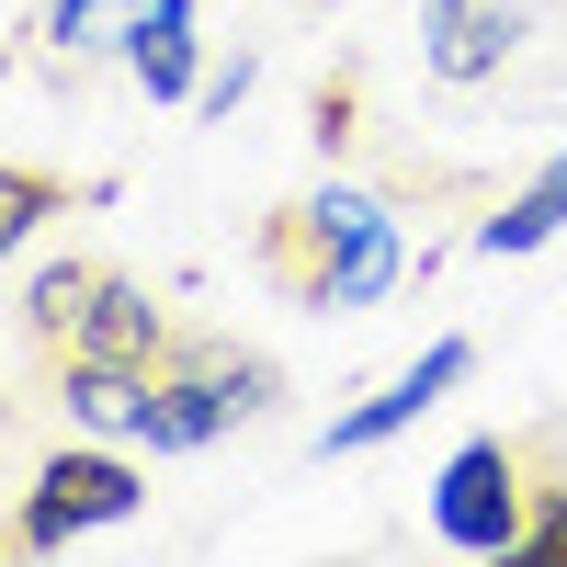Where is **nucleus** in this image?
Wrapping results in <instances>:
<instances>
[{
	"label": "nucleus",
	"instance_id": "nucleus-1",
	"mask_svg": "<svg viewBox=\"0 0 567 567\" xmlns=\"http://www.w3.org/2000/svg\"><path fill=\"white\" fill-rule=\"evenodd\" d=\"M34 352L58 363V398L91 432H136V398L171 363V318L148 284H125L114 261H58L34 284Z\"/></svg>",
	"mask_w": 567,
	"mask_h": 567
},
{
	"label": "nucleus",
	"instance_id": "nucleus-7",
	"mask_svg": "<svg viewBox=\"0 0 567 567\" xmlns=\"http://www.w3.org/2000/svg\"><path fill=\"white\" fill-rule=\"evenodd\" d=\"M125 58L148 80V103H182V91H194V0H136Z\"/></svg>",
	"mask_w": 567,
	"mask_h": 567
},
{
	"label": "nucleus",
	"instance_id": "nucleus-9",
	"mask_svg": "<svg viewBox=\"0 0 567 567\" xmlns=\"http://www.w3.org/2000/svg\"><path fill=\"white\" fill-rule=\"evenodd\" d=\"M534 465V511H523V545H511V567H567V477H556V454L523 443Z\"/></svg>",
	"mask_w": 567,
	"mask_h": 567
},
{
	"label": "nucleus",
	"instance_id": "nucleus-11",
	"mask_svg": "<svg viewBox=\"0 0 567 567\" xmlns=\"http://www.w3.org/2000/svg\"><path fill=\"white\" fill-rule=\"evenodd\" d=\"M58 205H69V182H58V171H12V159H0V261H12Z\"/></svg>",
	"mask_w": 567,
	"mask_h": 567
},
{
	"label": "nucleus",
	"instance_id": "nucleus-10",
	"mask_svg": "<svg viewBox=\"0 0 567 567\" xmlns=\"http://www.w3.org/2000/svg\"><path fill=\"white\" fill-rule=\"evenodd\" d=\"M432 23H443V45H432V69H443V80L499 69V45H511V12H465V0H432Z\"/></svg>",
	"mask_w": 567,
	"mask_h": 567
},
{
	"label": "nucleus",
	"instance_id": "nucleus-2",
	"mask_svg": "<svg viewBox=\"0 0 567 567\" xmlns=\"http://www.w3.org/2000/svg\"><path fill=\"white\" fill-rule=\"evenodd\" d=\"M272 398V363L239 352V341H171V363L148 374V398H136V443L148 454H194L216 443L227 420H250Z\"/></svg>",
	"mask_w": 567,
	"mask_h": 567
},
{
	"label": "nucleus",
	"instance_id": "nucleus-13",
	"mask_svg": "<svg viewBox=\"0 0 567 567\" xmlns=\"http://www.w3.org/2000/svg\"><path fill=\"white\" fill-rule=\"evenodd\" d=\"M341 136H352V80H329L318 91V148H341Z\"/></svg>",
	"mask_w": 567,
	"mask_h": 567
},
{
	"label": "nucleus",
	"instance_id": "nucleus-3",
	"mask_svg": "<svg viewBox=\"0 0 567 567\" xmlns=\"http://www.w3.org/2000/svg\"><path fill=\"white\" fill-rule=\"evenodd\" d=\"M523 511H534L523 443H465L443 477H432V534L454 556H511V545H523Z\"/></svg>",
	"mask_w": 567,
	"mask_h": 567
},
{
	"label": "nucleus",
	"instance_id": "nucleus-4",
	"mask_svg": "<svg viewBox=\"0 0 567 567\" xmlns=\"http://www.w3.org/2000/svg\"><path fill=\"white\" fill-rule=\"evenodd\" d=\"M148 499L136 488V465L125 454H103V443H80V454H58L45 477L23 488V523H12V545H80V534H103V523H125V511Z\"/></svg>",
	"mask_w": 567,
	"mask_h": 567
},
{
	"label": "nucleus",
	"instance_id": "nucleus-12",
	"mask_svg": "<svg viewBox=\"0 0 567 567\" xmlns=\"http://www.w3.org/2000/svg\"><path fill=\"white\" fill-rule=\"evenodd\" d=\"M103 12H136V0H58V12H45V34H58V45H80Z\"/></svg>",
	"mask_w": 567,
	"mask_h": 567
},
{
	"label": "nucleus",
	"instance_id": "nucleus-6",
	"mask_svg": "<svg viewBox=\"0 0 567 567\" xmlns=\"http://www.w3.org/2000/svg\"><path fill=\"white\" fill-rule=\"evenodd\" d=\"M398 284V227L363 194H329V307H374Z\"/></svg>",
	"mask_w": 567,
	"mask_h": 567
},
{
	"label": "nucleus",
	"instance_id": "nucleus-5",
	"mask_svg": "<svg viewBox=\"0 0 567 567\" xmlns=\"http://www.w3.org/2000/svg\"><path fill=\"white\" fill-rule=\"evenodd\" d=\"M465 374H477V341H432L409 374H386V398H363L352 420H329V454H363V443H386V432H409L432 398H454Z\"/></svg>",
	"mask_w": 567,
	"mask_h": 567
},
{
	"label": "nucleus",
	"instance_id": "nucleus-8",
	"mask_svg": "<svg viewBox=\"0 0 567 567\" xmlns=\"http://www.w3.org/2000/svg\"><path fill=\"white\" fill-rule=\"evenodd\" d=\"M556 227H567V148H556V159L523 182V194H511V205L477 227V250H499V261H511V250H545Z\"/></svg>",
	"mask_w": 567,
	"mask_h": 567
}]
</instances>
